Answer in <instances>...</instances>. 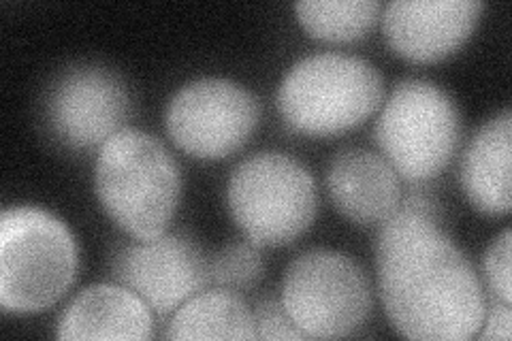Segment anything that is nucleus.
Listing matches in <instances>:
<instances>
[{
    "label": "nucleus",
    "mask_w": 512,
    "mask_h": 341,
    "mask_svg": "<svg viewBox=\"0 0 512 341\" xmlns=\"http://www.w3.org/2000/svg\"><path fill=\"white\" fill-rule=\"evenodd\" d=\"M79 252L69 226L41 207H9L0 218V307L41 314L73 286Z\"/></svg>",
    "instance_id": "nucleus-3"
},
{
    "label": "nucleus",
    "mask_w": 512,
    "mask_h": 341,
    "mask_svg": "<svg viewBox=\"0 0 512 341\" xmlns=\"http://www.w3.org/2000/svg\"><path fill=\"white\" fill-rule=\"evenodd\" d=\"M478 339H502L508 341L512 337V312H510V305L504 301H495L491 305V310L485 312V320H483V327L476 333Z\"/></svg>",
    "instance_id": "nucleus-20"
},
{
    "label": "nucleus",
    "mask_w": 512,
    "mask_h": 341,
    "mask_svg": "<svg viewBox=\"0 0 512 341\" xmlns=\"http://www.w3.org/2000/svg\"><path fill=\"white\" fill-rule=\"evenodd\" d=\"M327 188L335 209L355 224H382L402 205L399 175L387 158L370 150L346 148L335 154Z\"/></svg>",
    "instance_id": "nucleus-12"
},
{
    "label": "nucleus",
    "mask_w": 512,
    "mask_h": 341,
    "mask_svg": "<svg viewBox=\"0 0 512 341\" xmlns=\"http://www.w3.org/2000/svg\"><path fill=\"white\" fill-rule=\"evenodd\" d=\"M263 269L265 265L259 254V246H254L252 241H242L222 248L212 258L210 278L214 284L227 290H242L259 282Z\"/></svg>",
    "instance_id": "nucleus-17"
},
{
    "label": "nucleus",
    "mask_w": 512,
    "mask_h": 341,
    "mask_svg": "<svg viewBox=\"0 0 512 341\" xmlns=\"http://www.w3.org/2000/svg\"><path fill=\"white\" fill-rule=\"evenodd\" d=\"M111 275L158 316L175 312L212 282L210 261L186 233H165L120 246L111 256Z\"/></svg>",
    "instance_id": "nucleus-9"
},
{
    "label": "nucleus",
    "mask_w": 512,
    "mask_h": 341,
    "mask_svg": "<svg viewBox=\"0 0 512 341\" xmlns=\"http://www.w3.org/2000/svg\"><path fill=\"white\" fill-rule=\"evenodd\" d=\"M378 290L393 329L419 341H468L483 327L478 273L436 222L425 197H408L380 226Z\"/></svg>",
    "instance_id": "nucleus-1"
},
{
    "label": "nucleus",
    "mask_w": 512,
    "mask_h": 341,
    "mask_svg": "<svg viewBox=\"0 0 512 341\" xmlns=\"http://www.w3.org/2000/svg\"><path fill=\"white\" fill-rule=\"evenodd\" d=\"M485 5L476 0H395L384 7L382 32L410 62H438L468 41Z\"/></svg>",
    "instance_id": "nucleus-11"
},
{
    "label": "nucleus",
    "mask_w": 512,
    "mask_h": 341,
    "mask_svg": "<svg viewBox=\"0 0 512 341\" xmlns=\"http://www.w3.org/2000/svg\"><path fill=\"white\" fill-rule=\"evenodd\" d=\"M382 73L370 60L314 54L295 62L278 88V109L297 133L327 137L363 124L380 107Z\"/></svg>",
    "instance_id": "nucleus-4"
},
{
    "label": "nucleus",
    "mask_w": 512,
    "mask_h": 341,
    "mask_svg": "<svg viewBox=\"0 0 512 341\" xmlns=\"http://www.w3.org/2000/svg\"><path fill=\"white\" fill-rule=\"evenodd\" d=\"M167 339H256L254 314L235 292L220 288L190 297L175 310Z\"/></svg>",
    "instance_id": "nucleus-15"
},
{
    "label": "nucleus",
    "mask_w": 512,
    "mask_h": 341,
    "mask_svg": "<svg viewBox=\"0 0 512 341\" xmlns=\"http://www.w3.org/2000/svg\"><path fill=\"white\" fill-rule=\"evenodd\" d=\"M459 135L455 101L427 79L399 81L374 128L380 152L408 182L440 175L457 150Z\"/></svg>",
    "instance_id": "nucleus-6"
},
{
    "label": "nucleus",
    "mask_w": 512,
    "mask_h": 341,
    "mask_svg": "<svg viewBox=\"0 0 512 341\" xmlns=\"http://www.w3.org/2000/svg\"><path fill=\"white\" fill-rule=\"evenodd\" d=\"M282 303L308 337L338 339L355 333L370 316L372 286L348 254L314 248L288 265Z\"/></svg>",
    "instance_id": "nucleus-7"
},
{
    "label": "nucleus",
    "mask_w": 512,
    "mask_h": 341,
    "mask_svg": "<svg viewBox=\"0 0 512 341\" xmlns=\"http://www.w3.org/2000/svg\"><path fill=\"white\" fill-rule=\"evenodd\" d=\"M259 116V101L242 84L203 77L171 96L165 126L182 152L201 160H220L250 139Z\"/></svg>",
    "instance_id": "nucleus-8"
},
{
    "label": "nucleus",
    "mask_w": 512,
    "mask_h": 341,
    "mask_svg": "<svg viewBox=\"0 0 512 341\" xmlns=\"http://www.w3.org/2000/svg\"><path fill=\"white\" fill-rule=\"evenodd\" d=\"M94 190L105 214L126 235L146 241L169 231L182 199V175L156 137L122 128L96 156Z\"/></svg>",
    "instance_id": "nucleus-2"
},
{
    "label": "nucleus",
    "mask_w": 512,
    "mask_h": 341,
    "mask_svg": "<svg viewBox=\"0 0 512 341\" xmlns=\"http://www.w3.org/2000/svg\"><path fill=\"white\" fill-rule=\"evenodd\" d=\"M227 203L235 224L259 248H280L306 233L318 211L312 173L280 152L239 162L229 177Z\"/></svg>",
    "instance_id": "nucleus-5"
},
{
    "label": "nucleus",
    "mask_w": 512,
    "mask_h": 341,
    "mask_svg": "<svg viewBox=\"0 0 512 341\" xmlns=\"http://www.w3.org/2000/svg\"><path fill=\"white\" fill-rule=\"evenodd\" d=\"M510 254H512V233L504 229L498 237L491 241L485 252V278L495 299L510 305L512 301V278H510Z\"/></svg>",
    "instance_id": "nucleus-18"
},
{
    "label": "nucleus",
    "mask_w": 512,
    "mask_h": 341,
    "mask_svg": "<svg viewBox=\"0 0 512 341\" xmlns=\"http://www.w3.org/2000/svg\"><path fill=\"white\" fill-rule=\"evenodd\" d=\"M131 96L124 81L105 67L67 69L56 77L45 99L52 135L71 150L103 145L124 128Z\"/></svg>",
    "instance_id": "nucleus-10"
},
{
    "label": "nucleus",
    "mask_w": 512,
    "mask_h": 341,
    "mask_svg": "<svg viewBox=\"0 0 512 341\" xmlns=\"http://www.w3.org/2000/svg\"><path fill=\"white\" fill-rule=\"evenodd\" d=\"M154 335L152 310L133 290L114 284H96L67 305L58 318V339H150Z\"/></svg>",
    "instance_id": "nucleus-13"
},
{
    "label": "nucleus",
    "mask_w": 512,
    "mask_h": 341,
    "mask_svg": "<svg viewBox=\"0 0 512 341\" xmlns=\"http://www.w3.org/2000/svg\"><path fill=\"white\" fill-rule=\"evenodd\" d=\"M256 324V339H310L303 333L293 318L288 316L284 303L276 299H265L254 310Z\"/></svg>",
    "instance_id": "nucleus-19"
},
{
    "label": "nucleus",
    "mask_w": 512,
    "mask_h": 341,
    "mask_svg": "<svg viewBox=\"0 0 512 341\" xmlns=\"http://www.w3.org/2000/svg\"><path fill=\"white\" fill-rule=\"evenodd\" d=\"M512 113L489 118L468 143L461 160V186L470 203L487 216H504L512 207Z\"/></svg>",
    "instance_id": "nucleus-14"
},
{
    "label": "nucleus",
    "mask_w": 512,
    "mask_h": 341,
    "mask_svg": "<svg viewBox=\"0 0 512 341\" xmlns=\"http://www.w3.org/2000/svg\"><path fill=\"white\" fill-rule=\"evenodd\" d=\"M382 5L378 0H301L295 13L310 37L329 43H348L367 35Z\"/></svg>",
    "instance_id": "nucleus-16"
}]
</instances>
